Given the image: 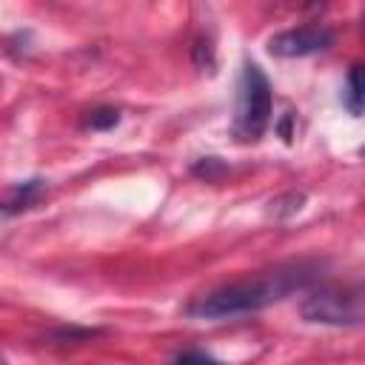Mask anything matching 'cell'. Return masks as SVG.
Here are the masks:
<instances>
[{"instance_id":"6da1fadb","label":"cell","mask_w":365,"mask_h":365,"mask_svg":"<svg viewBox=\"0 0 365 365\" xmlns=\"http://www.w3.org/2000/svg\"><path fill=\"white\" fill-rule=\"evenodd\" d=\"M319 279V262H288L277 265L271 271H262L257 277L214 288L202 297H197L185 314L194 319H228L240 314H254L262 311L294 291H305Z\"/></svg>"},{"instance_id":"7a4b0ae2","label":"cell","mask_w":365,"mask_h":365,"mask_svg":"<svg viewBox=\"0 0 365 365\" xmlns=\"http://www.w3.org/2000/svg\"><path fill=\"white\" fill-rule=\"evenodd\" d=\"M271 106H274V97H271V83L265 71L257 63L245 60L240 83H237V108H234L231 134L240 143L259 140L271 120Z\"/></svg>"},{"instance_id":"3957f363","label":"cell","mask_w":365,"mask_h":365,"mask_svg":"<svg viewBox=\"0 0 365 365\" xmlns=\"http://www.w3.org/2000/svg\"><path fill=\"white\" fill-rule=\"evenodd\" d=\"M305 322L351 328L365 322V288H319L299 305Z\"/></svg>"},{"instance_id":"277c9868","label":"cell","mask_w":365,"mask_h":365,"mask_svg":"<svg viewBox=\"0 0 365 365\" xmlns=\"http://www.w3.org/2000/svg\"><path fill=\"white\" fill-rule=\"evenodd\" d=\"M334 43V34L325 26H297L274 34L268 40V51L274 57H308L325 51Z\"/></svg>"},{"instance_id":"5b68a950","label":"cell","mask_w":365,"mask_h":365,"mask_svg":"<svg viewBox=\"0 0 365 365\" xmlns=\"http://www.w3.org/2000/svg\"><path fill=\"white\" fill-rule=\"evenodd\" d=\"M46 180L34 177V180H26V182H17L9 194H6V202H3V214L6 217H14L20 211H29L40 202V197L46 194Z\"/></svg>"},{"instance_id":"8992f818","label":"cell","mask_w":365,"mask_h":365,"mask_svg":"<svg viewBox=\"0 0 365 365\" xmlns=\"http://www.w3.org/2000/svg\"><path fill=\"white\" fill-rule=\"evenodd\" d=\"M342 106L348 108L351 117H362L365 114V66H351L348 77H345V88H342Z\"/></svg>"},{"instance_id":"52a82bcc","label":"cell","mask_w":365,"mask_h":365,"mask_svg":"<svg viewBox=\"0 0 365 365\" xmlns=\"http://www.w3.org/2000/svg\"><path fill=\"white\" fill-rule=\"evenodd\" d=\"M120 123V111L111 108V106H100V108H91L86 117H83V128H91V131H108Z\"/></svg>"},{"instance_id":"ba28073f","label":"cell","mask_w":365,"mask_h":365,"mask_svg":"<svg viewBox=\"0 0 365 365\" xmlns=\"http://www.w3.org/2000/svg\"><path fill=\"white\" fill-rule=\"evenodd\" d=\"M97 334L100 331H94V328H60V331H51L46 339L51 345H71V342H86V339H91Z\"/></svg>"},{"instance_id":"9c48e42d","label":"cell","mask_w":365,"mask_h":365,"mask_svg":"<svg viewBox=\"0 0 365 365\" xmlns=\"http://www.w3.org/2000/svg\"><path fill=\"white\" fill-rule=\"evenodd\" d=\"M302 202H305V194H297V191H291V194H285V197H277V200H271V214L274 217H291V214H297L299 208H302Z\"/></svg>"},{"instance_id":"30bf717a","label":"cell","mask_w":365,"mask_h":365,"mask_svg":"<svg viewBox=\"0 0 365 365\" xmlns=\"http://www.w3.org/2000/svg\"><path fill=\"white\" fill-rule=\"evenodd\" d=\"M197 177H202V180H217L222 171H225V165L220 163V157H202L200 163H194V168H191Z\"/></svg>"},{"instance_id":"8fae6325","label":"cell","mask_w":365,"mask_h":365,"mask_svg":"<svg viewBox=\"0 0 365 365\" xmlns=\"http://www.w3.org/2000/svg\"><path fill=\"white\" fill-rule=\"evenodd\" d=\"M174 365H225V362L214 359L205 351H182V354L174 356Z\"/></svg>"},{"instance_id":"7c38bea8","label":"cell","mask_w":365,"mask_h":365,"mask_svg":"<svg viewBox=\"0 0 365 365\" xmlns=\"http://www.w3.org/2000/svg\"><path fill=\"white\" fill-rule=\"evenodd\" d=\"M362 154H365V148H362Z\"/></svg>"}]
</instances>
